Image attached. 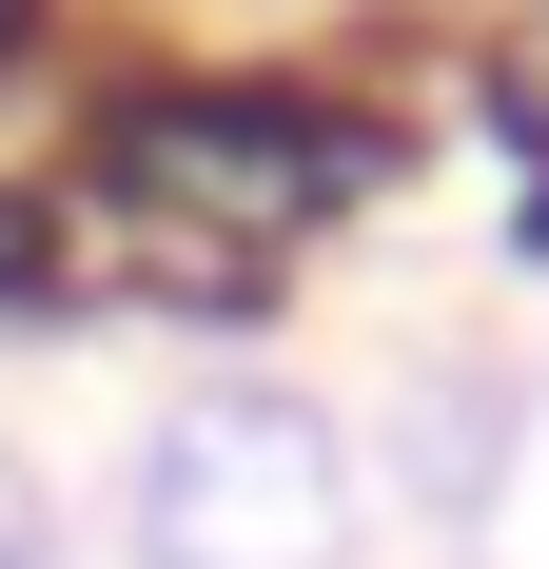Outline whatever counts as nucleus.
Returning a JSON list of instances; mask_svg holds the SVG:
<instances>
[{
    "label": "nucleus",
    "mask_w": 549,
    "mask_h": 569,
    "mask_svg": "<svg viewBox=\"0 0 549 569\" xmlns=\"http://www.w3.org/2000/svg\"><path fill=\"white\" fill-rule=\"evenodd\" d=\"M353 550V452L295 393H197L138 452V569H333Z\"/></svg>",
    "instance_id": "obj_1"
},
{
    "label": "nucleus",
    "mask_w": 549,
    "mask_h": 569,
    "mask_svg": "<svg viewBox=\"0 0 549 569\" xmlns=\"http://www.w3.org/2000/svg\"><path fill=\"white\" fill-rule=\"evenodd\" d=\"M99 177H138V197H217L236 236H315L353 217L392 177V138L353 99H315V79H177V99H138L99 138Z\"/></svg>",
    "instance_id": "obj_2"
},
{
    "label": "nucleus",
    "mask_w": 549,
    "mask_h": 569,
    "mask_svg": "<svg viewBox=\"0 0 549 569\" xmlns=\"http://www.w3.org/2000/svg\"><path fill=\"white\" fill-rule=\"evenodd\" d=\"M0 569H40V511H20V491H0Z\"/></svg>",
    "instance_id": "obj_3"
},
{
    "label": "nucleus",
    "mask_w": 549,
    "mask_h": 569,
    "mask_svg": "<svg viewBox=\"0 0 549 569\" xmlns=\"http://www.w3.org/2000/svg\"><path fill=\"white\" fill-rule=\"evenodd\" d=\"M20 40H40V0H0V59H20Z\"/></svg>",
    "instance_id": "obj_4"
},
{
    "label": "nucleus",
    "mask_w": 549,
    "mask_h": 569,
    "mask_svg": "<svg viewBox=\"0 0 549 569\" xmlns=\"http://www.w3.org/2000/svg\"><path fill=\"white\" fill-rule=\"evenodd\" d=\"M530 256H549V197H530Z\"/></svg>",
    "instance_id": "obj_5"
}]
</instances>
